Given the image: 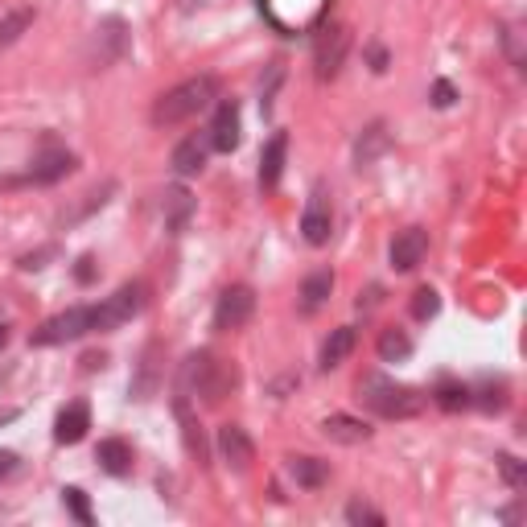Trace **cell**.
I'll list each match as a JSON object with an SVG mask.
<instances>
[{
	"mask_svg": "<svg viewBox=\"0 0 527 527\" xmlns=\"http://www.w3.org/2000/svg\"><path fill=\"white\" fill-rule=\"evenodd\" d=\"M235 383H239L235 367L223 363L219 355H210V350H198V355L182 363V392L198 396L202 404H223V396H231Z\"/></svg>",
	"mask_w": 527,
	"mask_h": 527,
	"instance_id": "6da1fadb",
	"label": "cell"
},
{
	"mask_svg": "<svg viewBox=\"0 0 527 527\" xmlns=\"http://www.w3.org/2000/svg\"><path fill=\"white\" fill-rule=\"evenodd\" d=\"M219 95V79L215 75H198V79H186L173 91H165L153 108V124L157 128H178L186 120H194L202 108H210V99Z\"/></svg>",
	"mask_w": 527,
	"mask_h": 527,
	"instance_id": "7a4b0ae2",
	"label": "cell"
},
{
	"mask_svg": "<svg viewBox=\"0 0 527 527\" xmlns=\"http://www.w3.org/2000/svg\"><path fill=\"white\" fill-rule=\"evenodd\" d=\"M359 400L383 420H408V416H416L420 408H425L429 396H420L416 388H404V383H396L388 375H363L359 379Z\"/></svg>",
	"mask_w": 527,
	"mask_h": 527,
	"instance_id": "3957f363",
	"label": "cell"
},
{
	"mask_svg": "<svg viewBox=\"0 0 527 527\" xmlns=\"http://www.w3.org/2000/svg\"><path fill=\"white\" fill-rule=\"evenodd\" d=\"M145 285L132 280V285H120L112 297H103V305H91V330H116L124 322H132L140 309H145Z\"/></svg>",
	"mask_w": 527,
	"mask_h": 527,
	"instance_id": "277c9868",
	"label": "cell"
},
{
	"mask_svg": "<svg viewBox=\"0 0 527 527\" xmlns=\"http://www.w3.org/2000/svg\"><path fill=\"white\" fill-rule=\"evenodd\" d=\"M326 5L330 0H260L264 17L285 29V33H301V29H313L322 17H326Z\"/></svg>",
	"mask_w": 527,
	"mask_h": 527,
	"instance_id": "5b68a950",
	"label": "cell"
},
{
	"mask_svg": "<svg viewBox=\"0 0 527 527\" xmlns=\"http://www.w3.org/2000/svg\"><path fill=\"white\" fill-rule=\"evenodd\" d=\"M91 334V305H75L66 313H54L50 322H42L33 330V346H62V342H75Z\"/></svg>",
	"mask_w": 527,
	"mask_h": 527,
	"instance_id": "8992f818",
	"label": "cell"
},
{
	"mask_svg": "<svg viewBox=\"0 0 527 527\" xmlns=\"http://www.w3.org/2000/svg\"><path fill=\"white\" fill-rule=\"evenodd\" d=\"M350 50V29L346 25H326L318 38H313V66H318V79H334Z\"/></svg>",
	"mask_w": 527,
	"mask_h": 527,
	"instance_id": "52a82bcc",
	"label": "cell"
},
{
	"mask_svg": "<svg viewBox=\"0 0 527 527\" xmlns=\"http://www.w3.org/2000/svg\"><path fill=\"white\" fill-rule=\"evenodd\" d=\"M256 313V293L248 285H231L215 305V330H243Z\"/></svg>",
	"mask_w": 527,
	"mask_h": 527,
	"instance_id": "ba28073f",
	"label": "cell"
},
{
	"mask_svg": "<svg viewBox=\"0 0 527 527\" xmlns=\"http://www.w3.org/2000/svg\"><path fill=\"white\" fill-rule=\"evenodd\" d=\"M301 235H305V243H313V248H326L330 235H334V210H330V194L322 186L309 194V206L301 215Z\"/></svg>",
	"mask_w": 527,
	"mask_h": 527,
	"instance_id": "9c48e42d",
	"label": "cell"
},
{
	"mask_svg": "<svg viewBox=\"0 0 527 527\" xmlns=\"http://www.w3.org/2000/svg\"><path fill=\"white\" fill-rule=\"evenodd\" d=\"M425 252H429V235L420 227H408L392 239V268L396 272H416L420 260H425Z\"/></svg>",
	"mask_w": 527,
	"mask_h": 527,
	"instance_id": "30bf717a",
	"label": "cell"
},
{
	"mask_svg": "<svg viewBox=\"0 0 527 527\" xmlns=\"http://www.w3.org/2000/svg\"><path fill=\"white\" fill-rule=\"evenodd\" d=\"M219 453H223V462L231 470H239V474L256 462V445H252V437L243 433L239 425H223L219 429Z\"/></svg>",
	"mask_w": 527,
	"mask_h": 527,
	"instance_id": "8fae6325",
	"label": "cell"
},
{
	"mask_svg": "<svg viewBox=\"0 0 527 527\" xmlns=\"http://www.w3.org/2000/svg\"><path fill=\"white\" fill-rule=\"evenodd\" d=\"M87 429H91V408L83 400H75V404H66L58 412V420H54V441L58 445H79L87 437Z\"/></svg>",
	"mask_w": 527,
	"mask_h": 527,
	"instance_id": "7c38bea8",
	"label": "cell"
},
{
	"mask_svg": "<svg viewBox=\"0 0 527 527\" xmlns=\"http://www.w3.org/2000/svg\"><path fill=\"white\" fill-rule=\"evenodd\" d=\"M157 388H161V342H149L145 355H140L136 375H132V396L149 400V396H157Z\"/></svg>",
	"mask_w": 527,
	"mask_h": 527,
	"instance_id": "4fadbf2b",
	"label": "cell"
},
{
	"mask_svg": "<svg viewBox=\"0 0 527 527\" xmlns=\"http://www.w3.org/2000/svg\"><path fill=\"white\" fill-rule=\"evenodd\" d=\"M161 215H165V227L178 235V231H186V223L194 219V198H190V190L186 186H169L165 194H161Z\"/></svg>",
	"mask_w": 527,
	"mask_h": 527,
	"instance_id": "5bb4252c",
	"label": "cell"
},
{
	"mask_svg": "<svg viewBox=\"0 0 527 527\" xmlns=\"http://www.w3.org/2000/svg\"><path fill=\"white\" fill-rule=\"evenodd\" d=\"M210 145H215L219 153H231L239 145V108L227 99L219 103V112H215V124H210Z\"/></svg>",
	"mask_w": 527,
	"mask_h": 527,
	"instance_id": "9a60e30c",
	"label": "cell"
},
{
	"mask_svg": "<svg viewBox=\"0 0 527 527\" xmlns=\"http://www.w3.org/2000/svg\"><path fill=\"white\" fill-rule=\"evenodd\" d=\"M285 153H289V136L276 132L264 145V157H260V186L264 190H272L280 182V173H285Z\"/></svg>",
	"mask_w": 527,
	"mask_h": 527,
	"instance_id": "2e32d148",
	"label": "cell"
},
{
	"mask_svg": "<svg viewBox=\"0 0 527 527\" xmlns=\"http://www.w3.org/2000/svg\"><path fill=\"white\" fill-rule=\"evenodd\" d=\"M70 169H75V157H70L66 149H54V153H42L38 161H33V169H29V182H38V186H50V182L66 178Z\"/></svg>",
	"mask_w": 527,
	"mask_h": 527,
	"instance_id": "e0dca14e",
	"label": "cell"
},
{
	"mask_svg": "<svg viewBox=\"0 0 527 527\" xmlns=\"http://www.w3.org/2000/svg\"><path fill=\"white\" fill-rule=\"evenodd\" d=\"M173 173L178 178H194V173H202L206 169V140H198V136H186L178 149H173Z\"/></svg>",
	"mask_w": 527,
	"mask_h": 527,
	"instance_id": "ac0fdd59",
	"label": "cell"
},
{
	"mask_svg": "<svg viewBox=\"0 0 527 527\" xmlns=\"http://www.w3.org/2000/svg\"><path fill=\"white\" fill-rule=\"evenodd\" d=\"M95 458H99V466L108 470L112 478H124V474L132 470V445H128V441H120V437H108V441H99Z\"/></svg>",
	"mask_w": 527,
	"mask_h": 527,
	"instance_id": "d6986e66",
	"label": "cell"
},
{
	"mask_svg": "<svg viewBox=\"0 0 527 527\" xmlns=\"http://www.w3.org/2000/svg\"><path fill=\"white\" fill-rule=\"evenodd\" d=\"M322 433L330 441H338V445H363L371 437V429L363 425V420H355V416H326L322 420Z\"/></svg>",
	"mask_w": 527,
	"mask_h": 527,
	"instance_id": "ffe728a7",
	"label": "cell"
},
{
	"mask_svg": "<svg viewBox=\"0 0 527 527\" xmlns=\"http://www.w3.org/2000/svg\"><path fill=\"white\" fill-rule=\"evenodd\" d=\"M173 412H178V420H182V441H186V449H190V458H194V462H206V441H202L198 416L190 412L186 396H178V400H173Z\"/></svg>",
	"mask_w": 527,
	"mask_h": 527,
	"instance_id": "44dd1931",
	"label": "cell"
},
{
	"mask_svg": "<svg viewBox=\"0 0 527 527\" xmlns=\"http://www.w3.org/2000/svg\"><path fill=\"white\" fill-rule=\"evenodd\" d=\"M350 350H355V330H350V326H338V330L326 338V346H322V367H326V371L342 367V363L350 359Z\"/></svg>",
	"mask_w": 527,
	"mask_h": 527,
	"instance_id": "7402d4cb",
	"label": "cell"
},
{
	"mask_svg": "<svg viewBox=\"0 0 527 527\" xmlns=\"http://www.w3.org/2000/svg\"><path fill=\"white\" fill-rule=\"evenodd\" d=\"M289 474H293L297 486H305V490H318V486L330 482V466L318 462V458H289Z\"/></svg>",
	"mask_w": 527,
	"mask_h": 527,
	"instance_id": "603a6c76",
	"label": "cell"
},
{
	"mask_svg": "<svg viewBox=\"0 0 527 527\" xmlns=\"http://www.w3.org/2000/svg\"><path fill=\"white\" fill-rule=\"evenodd\" d=\"M330 289H334V276H330V272H313V276L305 280V285H301V309L313 313L318 305H326Z\"/></svg>",
	"mask_w": 527,
	"mask_h": 527,
	"instance_id": "cb8c5ba5",
	"label": "cell"
},
{
	"mask_svg": "<svg viewBox=\"0 0 527 527\" xmlns=\"http://www.w3.org/2000/svg\"><path fill=\"white\" fill-rule=\"evenodd\" d=\"M29 25H33V9H17V13H9L5 21H0V54H5L9 46H17L29 33Z\"/></svg>",
	"mask_w": 527,
	"mask_h": 527,
	"instance_id": "d4e9b609",
	"label": "cell"
},
{
	"mask_svg": "<svg viewBox=\"0 0 527 527\" xmlns=\"http://www.w3.org/2000/svg\"><path fill=\"white\" fill-rule=\"evenodd\" d=\"M412 355V338L404 330H383L379 334V359L383 363H404Z\"/></svg>",
	"mask_w": 527,
	"mask_h": 527,
	"instance_id": "484cf974",
	"label": "cell"
},
{
	"mask_svg": "<svg viewBox=\"0 0 527 527\" xmlns=\"http://www.w3.org/2000/svg\"><path fill=\"white\" fill-rule=\"evenodd\" d=\"M383 149H388V132H383V124H371V128L359 136V145H355V161H359V169L371 165Z\"/></svg>",
	"mask_w": 527,
	"mask_h": 527,
	"instance_id": "4316f807",
	"label": "cell"
},
{
	"mask_svg": "<svg viewBox=\"0 0 527 527\" xmlns=\"http://www.w3.org/2000/svg\"><path fill=\"white\" fill-rule=\"evenodd\" d=\"M437 404H441L445 412H458V408H466V404H470V392L462 388V383H453V379H445L441 388H437Z\"/></svg>",
	"mask_w": 527,
	"mask_h": 527,
	"instance_id": "83f0119b",
	"label": "cell"
},
{
	"mask_svg": "<svg viewBox=\"0 0 527 527\" xmlns=\"http://www.w3.org/2000/svg\"><path fill=\"white\" fill-rule=\"evenodd\" d=\"M437 309H441V297H437L433 289H416V293H412V318H416V322L437 318Z\"/></svg>",
	"mask_w": 527,
	"mask_h": 527,
	"instance_id": "f1b7e54d",
	"label": "cell"
},
{
	"mask_svg": "<svg viewBox=\"0 0 527 527\" xmlns=\"http://www.w3.org/2000/svg\"><path fill=\"white\" fill-rule=\"evenodd\" d=\"M62 503L70 507V515H75L83 527H91L95 519H91V503H87V495H83V490H75V486H70V490H62Z\"/></svg>",
	"mask_w": 527,
	"mask_h": 527,
	"instance_id": "f546056e",
	"label": "cell"
},
{
	"mask_svg": "<svg viewBox=\"0 0 527 527\" xmlns=\"http://www.w3.org/2000/svg\"><path fill=\"white\" fill-rule=\"evenodd\" d=\"M499 470H503V478H507V486H527V474H523V466L511 458V453H499Z\"/></svg>",
	"mask_w": 527,
	"mask_h": 527,
	"instance_id": "4dcf8cb0",
	"label": "cell"
},
{
	"mask_svg": "<svg viewBox=\"0 0 527 527\" xmlns=\"http://www.w3.org/2000/svg\"><path fill=\"white\" fill-rule=\"evenodd\" d=\"M346 519H350V523H371V527H383V515H379V511H371L367 503H350V507H346Z\"/></svg>",
	"mask_w": 527,
	"mask_h": 527,
	"instance_id": "1f68e13d",
	"label": "cell"
},
{
	"mask_svg": "<svg viewBox=\"0 0 527 527\" xmlns=\"http://www.w3.org/2000/svg\"><path fill=\"white\" fill-rule=\"evenodd\" d=\"M58 252L54 248H42V252H29V256H21V268L25 272H33V268H46V260H54Z\"/></svg>",
	"mask_w": 527,
	"mask_h": 527,
	"instance_id": "d6a6232c",
	"label": "cell"
},
{
	"mask_svg": "<svg viewBox=\"0 0 527 527\" xmlns=\"http://www.w3.org/2000/svg\"><path fill=\"white\" fill-rule=\"evenodd\" d=\"M433 103H437V108H449V103H453V87L449 83H437L433 87Z\"/></svg>",
	"mask_w": 527,
	"mask_h": 527,
	"instance_id": "836d02e7",
	"label": "cell"
},
{
	"mask_svg": "<svg viewBox=\"0 0 527 527\" xmlns=\"http://www.w3.org/2000/svg\"><path fill=\"white\" fill-rule=\"evenodd\" d=\"M13 466H17V458H13V453H0V478H5V474H13Z\"/></svg>",
	"mask_w": 527,
	"mask_h": 527,
	"instance_id": "e575fe53",
	"label": "cell"
},
{
	"mask_svg": "<svg viewBox=\"0 0 527 527\" xmlns=\"http://www.w3.org/2000/svg\"><path fill=\"white\" fill-rule=\"evenodd\" d=\"M91 264H95L91 256H87V260H79V280H83V285H87V280L95 276V268H91Z\"/></svg>",
	"mask_w": 527,
	"mask_h": 527,
	"instance_id": "d590c367",
	"label": "cell"
},
{
	"mask_svg": "<svg viewBox=\"0 0 527 527\" xmlns=\"http://www.w3.org/2000/svg\"><path fill=\"white\" fill-rule=\"evenodd\" d=\"M5 342H9V334H5V326H0V350H5Z\"/></svg>",
	"mask_w": 527,
	"mask_h": 527,
	"instance_id": "8d00e7d4",
	"label": "cell"
}]
</instances>
